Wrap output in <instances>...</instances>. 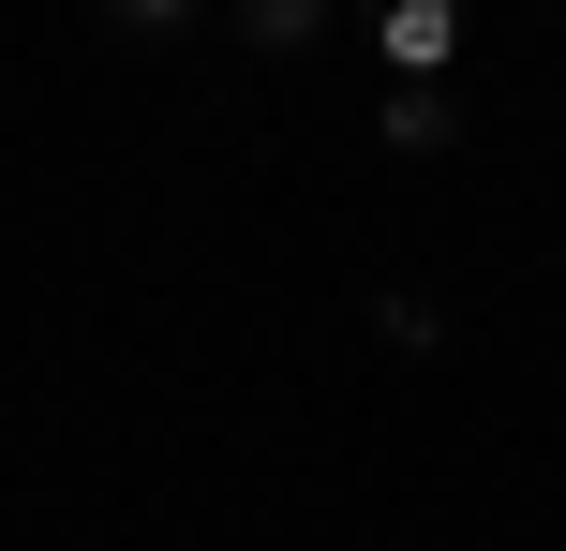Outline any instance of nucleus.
<instances>
[{"label": "nucleus", "mask_w": 566, "mask_h": 551, "mask_svg": "<svg viewBox=\"0 0 566 551\" xmlns=\"http://www.w3.org/2000/svg\"><path fill=\"white\" fill-rule=\"evenodd\" d=\"M373 135H388L402 165H432V149L462 135V105H448V89H388V105H373Z\"/></svg>", "instance_id": "obj_2"}, {"label": "nucleus", "mask_w": 566, "mask_h": 551, "mask_svg": "<svg viewBox=\"0 0 566 551\" xmlns=\"http://www.w3.org/2000/svg\"><path fill=\"white\" fill-rule=\"evenodd\" d=\"M373 45H388L402 89H432V75L462 60V15H448V0H388V15H373Z\"/></svg>", "instance_id": "obj_1"}]
</instances>
